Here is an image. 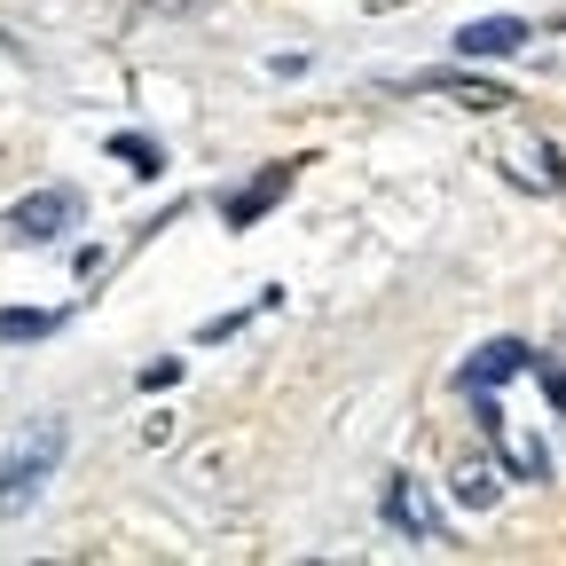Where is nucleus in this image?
<instances>
[{
  "instance_id": "nucleus-1",
  "label": "nucleus",
  "mask_w": 566,
  "mask_h": 566,
  "mask_svg": "<svg viewBox=\"0 0 566 566\" xmlns=\"http://www.w3.org/2000/svg\"><path fill=\"white\" fill-rule=\"evenodd\" d=\"M63 449H71V424H63V417H32L24 433L9 441V457H0V527L24 520V512L40 504V488L55 480Z\"/></svg>"
},
{
  "instance_id": "nucleus-2",
  "label": "nucleus",
  "mask_w": 566,
  "mask_h": 566,
  "mask_svg": "<svg viewBox=\"0 0 566 566\" xmlns=\"http://www.w3.org/2000/svg\"><path fill=\"white\" fill-rule=\"evenodd\" d=\"M80 212H87V197L80 189H32V197H17L9 205V237H24V244H55L63 229H80Z\"/></svg>"
},
{
  "instance_id": "nucleus-3",
  "label": "nucleus",
  "mask_w": 566,
  "mask_h": 566,
  "mask_svg": "<svg viewBox=\"0 0 566 566\" xmlns=\"http://www.w3.org/2000/svg\"><path fill=\"white\" fill-rule=\"evenodd\" d=\"M300 166H307V158H275L268 174H252L244 189H229V197H221V221H229V229H252V221H268V212H275L283 197H292Z\"/></svg>"
},
{
  "instance_id": "nucleus-4",
  "label": "nucleus",
  "mask_w": 566,
  "mask_h": 566,
  "mask_svg": "<svg viewBox=\"0 0 566 566\" xmlns=\"http://www.w3.org/2000/svg\"><path fill=\"white\" fill-rule=\"evenodd\" d=\"M520 370H535V346L527 338H488L472 363L457 370V394H495V386H512Z\"/></svg>"
},
{
  "instance_id": "nucleus-5",
  "label": "nucleus",
  "mask_w": 566,
  "mask_h": 566,
  "mask_svg": "<svg viewBox=\"0 0 566 566\" xmlns=\"http://www.w3.org/2000/svg\"><path fill=\"white\" fill-rule=\"evenodd\" d=\"M386 527H401L409 543H449L441 512H433V495H424L409 472H386Z\"/></svg>"
},
{
  "instance_id": "nucleus-6",
  "label": "nucleus",
  "mask_w": 566,
  "mask_h": 566,
  "mask_svg": "<svg viewBox=\"0 0 566 566\" xmlns=\"http://www.w3.org/2000/svg\"><path fill=\"white\" fill-rule=\"evenodd\" d=\"M535 32H527V17H472L464 32H457V55L464 63H495V55H520Z\"/></svg>"
},
{
  "instance_id": "nucleus-7",
  "label": "nucleus",
  "mask_w": 566,
  "mask_h": 566,
  "mask_svg": "<svg viewBox=\"0 0 566 566\" xmlns=\"http://www.w3.org/2000/svg\"><path fill=\"white\" fill-rule=\"evenodd\" d=\"M449 495H457L464 512H495V495H504V464H488V457L457 464V472H449Z\"/></svg>"
},
{
  "instance_id": "nucleus-8",
  "label": "nucleus",
  "mask_w": 566,
  "mask_h": 566,
  "mask_svg": "<svg viewBox=\"0 0 566 566\" xmlns=\"http://www.w3.org/2000/svg\"><path fill=\"white\" fill-rule=\"evenodd\" d=\"M495 457H504V472H520V480H551V449L535 441V433H512V424H495Z\"/></svg>"
},
{
  "instance_id": "nucleus-9",
  "label": "nucleus",
  "mask_w": 566,
  "mask_h": 566,
  "mask_svg": "<svg viewBox=\"0 0 566 566\" xmlns=\"http://www.w3.org/2000/svg\"><path fill=\"white\" fill-rule=\"evenodd\" d=\"M55 331H63V307H0V346H32Z\"/></svg>"
},
{
  "instance_id": "nucleus-10",
  "label": "nucleus",
  "mask_w": 566,
  "mask_h": 566,
  "mask_svg": "<svg viewBox=\"0 0 566 566\" xmlns=\"http://www.w3.org/2000/svg\"><path fill=\"white\" fill-rule=\"evenodd\" d=\"M417 87H441V95H457L464 111H504V103H512L504 87H488V80H457V71H433V80H417Z\"/></svg>"
},
{
  "instance_id": "nucleus-11",
  "label": "nucleus",
  "mask_w": 566,
  "mask_h": 566,
  "mask_svg": "<svg viewBox=\"0 0 566 566\" xmlns=\"http://www.w3.org/2000/svg\"><path fill=\"white\" fill-rule=\"evenodd\" d=\"M111 158H118L126 174H142V181H158V174H166V150H158L150 134H111Z\"/></svg>"
},
{
  "instance_id": "nucleus-12",
  "label": "nucleus",
  "mask_w": 566,
  "mask_h": 566,
  "mask_svg": "<svg viewBox=\"0 0 566 566\" xmlns=\"http://www.w3.org/2000/svg\"><path fill=\"white\" fill-rule=\"evenodd\" d=\"M520 181H527V189H543V197H558V189H566V158H558V142H527Z\"/></svg>"
},
{
  "instance_id": "nucleus-13",
  "label": "nucleus",
  "mask_w": 566,
  "mask_h": 566,
  "mask_svg": "<svg viewBox=\"0 0 566 566\" xmlns=\"http://www.w3.org/2000/svg\"><path fill=\"white\" fill-rule=\"evenodd\" d=\"M275 300H283V292H260V300H252V307H237V315H212V323H205L197 338H205V346H221V338H237V331H244V323H252L260 307H275Z\"/></svg>"
},
{
  "instance_id": "nucleus-14",
  "label": "nucleus",
  "mask_w": 566,
  "mask_h": 566,
  "mask_svg": "<svg viewBox=\"0 0 566 566\" xmlns=\"http://www.w3.org/2000/svg\"><path fill=\"white\" fill-rule=\"evenodd\" d=\"M535 378H543V401L566 417V370H558V363H535Z\"/></svg>"
},
{
  "instance_id": "nucleus-15",
  "label": "nucleus",
  "mask_w": 566,
  "mask_h": 566,
  "mask_svg": "<svg viewBox=\"0 0 566 566\" xmlns=\"http://www.w3.org/2000/svg\"><path fill=\"white\" fill-rule=\"evenodd\" d=\"M181 378V354H166V363H150V370H142V386H150V394H166Z\"/></svg>"
}]
</instances>
